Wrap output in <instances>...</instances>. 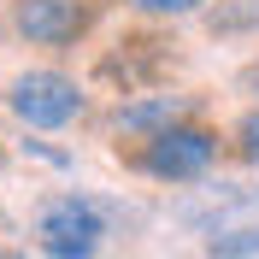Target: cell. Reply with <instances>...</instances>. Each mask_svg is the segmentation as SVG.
I'll list each match as a JSON object with an SVG mask.
<instances>
[{"mask_svg":"<svg viewBox=\"0 0 259 259\" xmlns=\"http://www.w3.org/2000/svg\"><path fill=\"white\" fill-rule=\"evenodd\" d=\"M100 236H106V218H100L95 200L82 194H59L41 206V224H35V242L48 259H95Z\"/></svg>","mask_w":259,"mask_h":259,"instance_id":"obj_2","label":"cell"},{"mask_svg":"<svg viewBox=\"0 0 259 259\" xmlns=\"http://www.w3.org/2000/svg\"><path fill=\"white\" fill-rule=\"evenodd\" d=\"M89 6H77V0H18L12 24L30 41H41V48H65V41H77L82 30H89Z\"/></svg>","mask_w":259,"mask_h":259,"instance_id":"obj_4","label":"cell"},{"mask_svg":"<svg viewBox=\"0 0 259 259\" xmlns=\"http://www.w3.org/2000/svg\"><path fill=\"white\" fill-rule=\"evenodd\" d=\"M212 159H218V136L206 124H165L147 136V147L136 153L147 177H165V183H189V177H206Z\"/></svg>","mask_w":259,"mask_h":259,"instance_id":"obj_1","label":"cell"},{"mask_svg":"<svg viewBox=\"0 0 259 259\" xmlns=\"http://www.w3.org/2000/svg\"><path fill=\"white\" fill-rule=\"evenodd\" d=\"M165 124H183V100L177 95H153V100H136V106L118 112V130H130V136H153Z\"/></svg>","mask_w":259,"mask_h":259,"instance_id":"obj_5","label":"cell"},{"mask_svg":"<svg viewBox=\"0 0 259 259\" xmlns=\"http://www.w3.org/2000/svg\"><path fill=\"white\" fill-rule=\"evenodd\" d=\"M136 12H159V18H183V12H200L206 0H130Z\"/></svg>","mask_w":259,"mask_h":259,"instance_id":"obj_6","label":"cell"},{"mask_svg":"<svg viewBox=\"0 0 259 259\" xmlns=\"http://www.w3.org/2000/svg\"><path fill=\"white\" fill-rule=\"evenodd\" d=\"M236 147H242V159H259V112L242 118V130H236Z\"/></svg>","mask_w":259,"mask_h":259,"instance_id":"obj_7","label":"cell"},{"mask_svg":"<svg viewBox=\"0 0 259 259\" xmlns=\"http://www.w3.org/2000/svg\"><path fill=\"white\" fill-rule=\"evenodd\" d=\"M6 100H12V112L30 130H59V124H71L82 112V89L65 71H24Z\"/></svg>","mask_w":259,"mask_h":259,"instance_id":"obj_3","label":"cell"}]
</instances>
